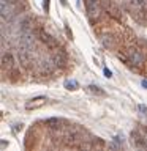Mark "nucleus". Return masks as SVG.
Returning <instances> with one entry per match:
<instances>
[{
    "mask_svg": "<svg viewBox=\"0 0 147 151\" xmlns=\"http://www.w3.org/2000/svg\"><path fill=\"white\" fill-rule=\"evenodd\" d=\"M46 102H47V98L46 96H36V98L30 99V101L25 104V109H27V110H32V109H40V107L44 106Z\"/></svg>",
    "mask_w": 147,
    "mask_h": 151,
    "instance_id": "1",
    "label": "nucleus"
},
{
    "mask_svg": "<svg viewBox=\"0 0 147 151\" xmlns=\"http://www.w3.org/2000/svg\"><path fill=\"white\" fill-rule=\"evenodd\" d=\"M85 6L92 17L98 14V0H85Z\"/></svg>",
    "mask_w": 147,
    "mask_h": 151,
    "instance_id": "2",
    "label": "nucleus"
},
{
    "mask_svg": "<svg viewBox=\"0 0 147 151\" xmlns=\"http://www.w3.org/2000/svg\"><path fill=\"white\" fill-rule=\"evenodd\" d=\"M40 38H41V41L44 42V44H47V47H55L57 46L54 38H52L51 35H47V33H44V32H40Z\"/></svg>",
    "mask_w": 147,
    "mask_h": 151,
    "instance_id": "3",
    "label": "nucleus"
},
{
    "mask_svg": "<svg viewBox=\"0 0 147 151\" xmlns=\"http://www.w3.org/2000/svg\"><path fill=\"white\" fill-rule=\"evenodd\" d=\"M30 25H32V17H24L21 22H19V28H21L22 33H25L30 30Z\"/></svg>",
    "mask_w": 147,
    "mask_h": 151,
    "instance_id": "4",
    "label": "nucleus"
},
{
    "mask_svg": "<svg viewBox=\"0 0 147 151\" xmlns=\"http://www.w3.org/2000/svg\"><path fill=\"white\" fill-rule=\"evenodd\" d=\"M7 16L8 17L11 16V6L7 5V2H3V0H2V21L3 22H5V19H7Z\"/></svg>",
    "mask_w": 147,
    "mask_h": 151,
    "instance_id": "5",
    "label": "nucleus"
},
{
    "mask_svg": "<svg viewBox=\"0 0 147 151\" xmlns=\"http://www.w3.org/2000/svg\"><path fill=\"white\" fill-rule=\"evenodd\" d=\"M65 61H66V55L63 54V52H57V54L54 55V63L55 65H60V66H63L65 65Z\"/></svg>",
    "mask_w": 147,
    "mask_h": 151,
    "instance_id": "6",
    "label": "nucleus"
},
{
    "mask_svg": "<svg viewBox=\"0 0 147 151\" xmlns=\"http://www.w3.org/2000/svg\"><path fill=\"white\" fill-rule=\"evenodd\" d=\"M11 65H13V55L11 54H3L2 55V66L3 68H7V66L9 68Z\"/></svg>",
    "mask_w": 147,
    "mask_h": 151,
    "instance_id": "7",
    "label": "nucleus"
},
{
    "mask_svg": "<svg viewBox=\"0 0 147 151\" xmlns=\"http://www.w3.org/2000/svg\"><path fill=\"white\" fill-rule=\"evenodd\" d=\"M130 60L133 61V63H136V65H141L142 63V57H141L139 52H136V50L130 52Z\"/></svg>",
    "mask_w": 147,
    "mask_h": 151,
    "instance_id": "8",
    "label": "nucleus"
},
{
    "mask_svg": "<svg viewBox=\"0 0 147 151\" xmlns=\"http://www.w3.org/2000/svg\"><path fill=\"white\" fill-rule=\"evenodd\" d=\"M87 91H90V93H93V94H100V96H104V90H101L100 87H97V85H89L87 87Z\"/></svg>",
    "mask_w": 147,
    "mask_h": 151,
    "instance_id": "9",
    "label": "nucleus"
},
{
    "mask_svg": "<svg viewBox=\"0 0 147 151\" xmlns=\"http://www.w3.org/2000/svg\"><path fill=\"white\" fill-rule=\"evenodd\" d=\"M78 87H79V83H78V80H74V79L66 80L65 82V88L66 90H78Z\"/></svg>",
    "mask_w": 147,
    "mask_h": 151,
    "instance_id": "10",
    "label": "nucleus"
},
{
    "mask_svg": "<svg viewBox=\"0 0 147 151\" xmlns=\"http://www.w3.org/2000/svg\"><path fill=\"white\" fill-rule=\"evenodd\" d=\"M46 124L51 126V127H57V126L60 124V120H59V118H47V120H46Z\"/></svg>",
    "mask_w": 147,
    "mask_h": 151,
    "instance_id": "11",
    "label": "nucleus"
},
{
    "mask_svg": "<svg viewBox=\"0 0 147 151\" xmlns=\"http://www.w3.org/2000/svg\"><path fill=\"white\" fill-rule=\"evenodd\" d=\"M43 8H44V11L47 13V9H49V0H44V2H43Z\"/></svg>",
    "mask_w": 147,
    "mask_h": 151,
    "instance_id": "12",
    "label": "nucleus"
},
{
    "mask_svg": "<svg viewBox=\"0 0 147 151\" xmlns=\"http://www.w3.org/2000/svg\"><path fill=\"white\" fill-rule=\"evenodd\" d=\"M104 76H106V77H111L112 73H111V71H109L108 68H104Z\"/></svg>",
    "mask_w": 147,
    "mask_h": 151,
    "instance_id": "13",
    "label": "nucleus"
},
{
    "mask_svg": "<svg viewBox=\"0 0 147 151\" xmlns=\"http://www.w3.org/2000/svg\"><path fill=\"white\" fill-rule=\"evenodd\" d=\"M138 109H139L141 112H144V113H147V107H146V106H138Z\"/></svg>",
    "mask_w": 147,
    "mask_h": 151,
    "instance_id": "14",
    "label": "nucleus"
},
{
    "mask_svg": "<svg viewBox=\"0 0 147 151\" xmlns=\"http://www.w3.org/2000/svg\"><path fill=\"white\" fill-rule=\"evenodd\" d=\"M141 85H142L144 88H147V80H142V82H141Z\"/></svg>",
    "mask_w": 147,
    "mask_h": 151,
    "instance_id": "15",
    "label": "nucleus"
},
{
    "mask_svg": "<svg viewBox=\"0 0 147 151\" xmlns=\"http://www.w3.org/2000/svg\"><path fill=\"white\" fill-rule=\"evenodd\" d=\"M62 5H66V0H62Z\"/></svg>",
    "mask_w": 147,
    "mask_h": 151,
    "instance_id": "16",
    "label": "nucleus"
}]
</instances>
